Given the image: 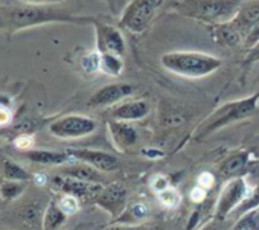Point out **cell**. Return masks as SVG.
<instances>
[{
  "label": "cell",
  "mask_w": 259,
  "mask_h": 230,
  "mask_svg": "<svg viewBox=\"0 0 259 230\" xmlns=\"http://www.w3.org/2000/svg\"><path fill=\"white\" fill-rule=\"evenodd\" d=\"M96 17L78 16L61 5H34L17 4L0 7V32L7 37L48 23H73V25H93Z\"/></svg>",
  "instance_id": "cell-1"
},
{
  "label": "cell",
  "mask_w": 259,
  "mask_h": 230,
  "mask_svg": "<svg viewBox=\"0 0 259 230\" xmlns=\"http://www.w3.org/2000/svg\"><path fill=\"white\" fill-rule=\"evenodd\" d=\"M244 2L245 0H172L171 10L212 26L232 20Z\"/></svg>",
  "instance_id": "cell-2"
},
{
  "label": "cell",
  "mask_w": 259,
  "mask_h": 230,
  "mask_svg": "<svg viewBox=\"0 0 259 230\" xmlns=\"http://www.w3.org/2000/svg\"><path fill=\"white\" fill-rule=\"evenodd\" d=\"M160 64L171 73L185 78H203L223 66V60L203 52L176 51L160 57Z\"/></svg>",
  "instance_id": "cell-3"
},
{
  "label": "cell",
  "mask_w": 259,
  "mask_h": 230,
  "mask_svg": "<svg viewBox=\"0 0 259 230\" xmlns=\"http://www.w3.org/2000/svg\"><path fill=\"white\" fill-rule=\"evenodd\" d=\"M257 102H259V91H256L254 95H251L248 98L230 101V102L218 107L200 125V128L197 131V139L207 137L212 133L221 130L236 121H242V119L253 116L257 110Z\"/></svg>",
  "instance_id": "cell-4"
},
{
  "label": "cell",
  "mask_w": 259,
  "mask_h": 230,
  "mask_svg": "<svg viewBox=\"0 0 259 230\" xmlns=\"http://www.w3.org/2000/svg\"><path fill=\"white\" fill-rule=\"evenodd\" d=\"M163 0H130L119 19V28L133 34H142L151 25Z\"/></svg>",
  "instance_id": "cell-5"
},
{
  "label": "cell",
  "mask_w": 259,
  "mask_h": 230,
  "mask_svg": "<svg viewBox=\"0 0 259 230\" xmlns=\"http://www.w3.org/2000/svg\"><path fill=\"white\" fill-rule=\"evenodd\" d=\"M98 128V122L82 114H67L49 124V133L58 139H79L90 136Z\"/></svg>",
  "instance_id": "cell-6"
},
{
  "label": "cell",
  "mask_w": 259,
  "mask_h": 230,
  "mask_svg": "<svg viewBox=\"0 0 259 230\" xmlns=\"http://www.w3.org/2000/svg\"><path fill=\"white\" fill-rule=\"evenodd\" d=\"M251 191L253 189L248 188L247 181L242 177H235L229 180V183L224 186L218 198L217 212H215L217 219H224L232 210L239 207L250 197Z\"/></svg>",
  "instance_id": "cell-7"
},
{
  "label": "cell",
  "mask_w": 259,
  "mask_h": 230,
  "mask_svg": "<svg viewBox=\"0 0 259 230\" xmlns=\"http://www.w3.org/2000/svg\"><path fill=\"white\" fill-rule=\"evenodd\" d=\"M95 35H96V51L99 54H113L123 57L125 55V40L119 28L99 22H93Z\"/></svg>",
  "instance_id": "cell-8"
},
{
  "label": "cell",
  "mask_w": 259,
  "mask_h": 230,
  "mask_svg": "<svg viewBox=\"0 0 259 230\" xmlns=\"http://www.w3.org/2000/svg\"><path fill=\"white\" fill-rule=\"evenodd\" d=\"M138 91V87L130 82H113L96 90L87 101V105L92 108L99 107H111L117 102L128 99Z\"/></svg>",
  "instance_id": "cell-9"
},
{
  "label": "cell",
  "mask_w": 259,
  "mask_h": 230,
  "mask_svg": "<svg viewBox=\"0 0 259 230\" xmlns=\"http://www.w3.org/2000/svg\"><path fill=\"white\" fill-rule=\"evenodd\" d=\"M52 183L63 194H70V195H75V197L84 198V200H95L102 189L101 183L84 181V180H79V178H75L70 175H64V174L55 175L52 178Z\"/></svg>",
  "instance_id": "cell-10"
},
{
  "label": "cell",
  "mask_w": 259,
  "mask_h": 230,
  "mask_svg": "<svg viewBox=\"0 0 259 230\" xmlns=\"http://www.w3.org/2000/svg\"><path fill=\"white\" fill-rule=\"evenodd\" d=\"M148 113H150V104L145 99H125L122 102L111 105L108 111L111 119L123 121V122L141 121L148 116Z\"/></svg>",
  "instance_id": "cell-11"
},
{
  "label": "cell",
  "mask_w": 259,
  "mask_h": 230,
  "mask_svg": "<svg viewBox=\"0 0 259 230\" xmlns=\"http://www.w3.org/2000/svg\"><path fill=\"white\" fill-rule=\"evenodd\" d=\"M67 153L78 162L87 163L93 168H96L101 172H107V171H113L114 168H117V157L105 153V151H99V150H90V148H75V150H67Z\"/></svg>",
  "instance_id": "cell-12"
},
{
  "label": "cell",
  "mask_w": 259,
  "mask_h": 230,
  "mask_svg": "<svg viewBox=\"0 0 259 230\" xmlns=\"http://www.w3.org/2000/svg\"><path fill=\"white\" fill-rule=\"evenodd\" d=\"M126 191L120 183H110L108 186H102L101 192L95 198L96 204L110 212L113 216H119V213L125 207Z\"/></svg>",
  "instance_id": "cell-13"
},
{
  "label": "cell",
  "mask_w": 259,
  "mask_h": 230,
  "mask_svg": "<svg viewBox=\"0 0 259 230\" xmlns=\"http://www.w3.org/2000/svg\"><path fill=\"white\" fill-rule=\"evenodd\" d=\"M257 22H259V0H245L236 11L235 17L230 20L233 28L242 35L244 41Z\"/></svg>",
  "instance_id": "cell-14"
},
{
  "label": "cell",
  "mask_w": 259,
  "mask_h": 230,
  "mask_svg": "<svg viewBox=\"0 0 259 230\" xmlns=\"http://www.w3.org/2000/svg\"><path fill=\"white\" fill-rule=\"evenodd\" d=\"M108 130H110V136H111L114 145L122 151L135 147L139 139L136 128L130 122L111 119V121H108Z\"/></svg>",
  "instance_id": "cell-15"
},
{
  "label": "cell",
  "mask_w": 259,
  "mask_h": 230,
  "mask_svg": "<svg viewBox=\"0 0 259 230\" xmlns=\"http://www.w3.org/2000/svg\"><path fill=\"white\" fill-rule=\"evenodd\" d=\"M22 156L25 159H28L32 163L37 165H48V166H63L67 165L70 162H73L75 159L67 153H60V151H51V150H28V151H22Z\"/></svg>",
  "instance_id": "cell-16"
},
{
  "label": "cell",
  "mask_w": 259,
  "mask_h": 230,
  "mask_svg": "<svg viewBox=\"0 0 259 230\" xmlns=\"http://www.w3.org/2000/svg\"><path fill=\"white\" fill-rule=\"evenodd\" d=\"M248 160H250V156L248 153H233L232 156H229L220 166V178L223 181H229L235 177H239L245 168L248 166Z\"/></svg>",
  "instance_id": "cell-17"
},
{
  "label": "cell",
  "mask_w": 259,
  "mask_h": 230,
  "mask_svg": "<svg viewBox=\"0 0 259 230\" xmlns=\"http://www.w3.org/2000/svg\"><path fill=\"white\" fill-rule=\"evenodd\" d=\"M209 32L212 34L213 40L226 48H235L238 44H244V38L242 35L233 28V25L229 22L220 23V25H212L209 26Z\"/></svg>",
  "instance_id": "cell-18"
},
{
  "label": "cell",
  "mask_w": 259,
  "mask_h": 230,
  "mask_svg": "<svg viewBox=\"0 0 259 230\" xmlns=\"http://www.w3.org/2000/svg\"><path fill=\"white\" fill-rule=\"evenodd\" d=\"M101 171H98L96 168L87 165V163H67V165H63L61 168V172L60 174H64V175H70V177H75V178H79V180H84V181H95V183H101L102 181V177L99 174Z\"/></svg>",
  "instance_id": "cell-19"
},
{
  "label": "cell",
  "mask_w": 259,
  "mask_h": 230,
  "mask_svg": "<svg viewBox=\"0 0 259 230\" xmlns=\"http://www.w3.org/2000/svg\"><path fill=\"white\" fill-rule=\"evenodd\" d=\"M67 215L60 209L57 201H49L43 216V228L41 230H60V227L66 222Z\"/></svg>",
  "instance_id": "cell-20"
},
{
  "label": "cell",
  "mask_w": 259,
  "mask_h": 230,
  "mask_svg": "<svg viewBox=\"0 0 259 230\" xmlns=\"http://www.w3.org/2000/svg\"><path fill=\"white\" fill-rule=\"evenodd\" d=\"M46 207H43L38 201H32L26 204L22 210V219L32 228H43V216Z\"/></svg>",
  "instance_id": "cell-21"
},
{
  "label": "cell",
  "mask_w": 259,
  "mask_h": 230,
  "mask_svg": "<svg viewBox=\"0 0 259 230\" xmlns=\"http://www.w3.org/2000/svg\"><path fill=\"white\" fill-rule=\"evenodd\" d=\"M125 69L123 57L113 54H101V67L99 70L110 76H119Z\"/></svg>",
  "instance_id": "cell-22"
},
{
  "label": "cell",
  "mask_w": 259,
  "mask_h": 230,
  "mask_svg": "<svg viewBox=\"0 0 259 230\" xmlns=\"http://www.w3.org/2000/svg\"><path fill=\"white\" fill-rule=\"evenodd\" d=\"M4 177L5 180H13V181H31L32 180V174L29 171H26L23 166H20L19 163H16L14 160H5L4 162Z\"/></svg>",
  "instance_id": "cell-23"
},
{
  "label": "cell",
  "mask_w": 259,
  "mask_h": 230,
  "mask_svg": "<svg viewBox=\"0 0 259 230\" xmlns=\"http://www.w3.org/2000/svg\"><path fill=\"white\" fill-rule=\"evenodd\" d=\"M25 181H13V180H5L2 185H0V197L5 201H13L16 198H19L25 189H26Z\"/></svg>",
  "instance_id": "cell-24"
},
{
  "label": "cell",
  "mask_w": 259,
  "mask_h": 230,
  "mask_svg": "<svg viewBox=\"0 0 259 230\" xmlns=\"http://www.w3.org/2000/svg\"><path fill=\"white\" fill-rule=\"evenodd\" d=\"M235 230H259V207L242 213Z\"/></svg>",
  "instance_id": "cell-25"
},
{
  "label": "cell",
  "mask_w": 259,
  "mask_h": 230,
  "mask_svg": "<svg viewBox=\"0 0 259 230\" xmlns=\"http://www.w3.org/2000/svg\"><path fill=\"white\" fill-rule=\"evenodd\" d=\"M57 203H58L60 209H61L67 216L75 215V213L79 210V198H78V197H75V195L64 194V195H63Z\"/></svg>",
  "instance_id": "cell-26"
},
{
  "label": "cell",
  "mask_w": 259,
  "mask_h": 230,
  "mask_svg": "<svg viewBox=\"0 0 259 230\" xmlns=\"http://www.w3.org/2000/svg\"><path fill=\"white\" fill-rule=\"evenodd\" d=\"M81 67L87 73H95L101 67V54L98 51L89 52L81 58Z\"/></svg>",
  "instance_id": "cell-27"
},
{
  "label": "cell",
  "mask_w": 259,
  "mask_h": 230,
  "mask_svg": "<svg viewBox=\"0 0 259 230\" xmlns=\"http://www.w3.org/2000/svg\"><path fill=\"white\" fill-rule=\"evenodd\" d=\"M159 201H160L162 206H165L168 209H174V207H177L182 203V197H180V194L176 189L168 188V189L159 192Z\"/></svg>",
  "instance_id": "cell-28"
},
{
  "label": "cell",
  "mask_w": 259,
  "mask_h": 230,
  "mask_svg": "<svg viewBox=\"0 0 259 230\" xmlns=\"http://www.w3.org/2000/svg\"><path fill=\"white\" fill-rule=\"evenodd\" d=\"M256 207H259V186L256 189H253L250 197L236 209V215L241 216L242 213H245V212H248L251 209H256Z\"/></svg>",
  "instance_id": "cell-29"
},
{
  "label": "cell",
  "mask_w": 259,
  "mask_h": 230,
  "mask_svg": "<svg viewBox=\"0 0 259 230\" xmlns=\"http://www.w3.org/2000/svg\"><path fill=\"white\" fill-rule=\"evenodd\" d=\"M128 215L132 216L133 219H136V221H142V219L148 218L150 209L144 203H135V204H132L128 207Z\"/></svg>",
  "instance_id": "cell-30"
},
{
  "label": "cell",
  "mask_w": 259,
  "mask_h": 230,
  "mask_svg": "<svg viewBox=\"0 0 259 230\" xmlns=\"http://www.w3.org/2000/svg\"><path fill=\"white\" fill-rule=\"evenodd\" d=\"M34 134H28V133H23V134H17L13 141L14 147L20 151H28V150H32L34 148Z\"/></svg>",
  "instance_id": "cell-31"
},
{
  "label": "cell",
  "mask_w": 259,
  "mask_h": 230,
  "mask_svg": "<svg viewBox=\"0 0 259 230\" xmlns=\"http://www.w3.org/2000/svg\"><path fill=\"white\" fill-rule=\"evenodd\" d=\"M257 44H259V22H257L256 26L251 29V32L247 35V38H245V41H244V48L248 49V51H251V49H254Z\"/></svg>",
  "instance_id": "cell-32"
},
{
  "label": "cell",
  "mask_w": 259,
  "mask_h": 230,
  "mask_svg": "<svg viewBox=\"0 0 259 230\" xmlns=\"http://www.w3.org/2000/svg\"><path fill=\"white\" fill-rule=\"evenodd\" d=\"M150 185H151L153 191H156L157 194L169 188V181H168V178L163 177V175H154V177L151 178V183H150Z\"/></svg>",
  "instance_id": "cell-33"
},
{
  "label": "cell",
  "mask_w": 259,
  "mask_h": 230,
  "mask_svg": "<svg viewBox=\"0 0 259 230\" xmlns=\"http://www.w3.org/2000/svg\"><path fill=\"white\" fill-rule=\"evenodd\" d=\"M213 183H215V178H213V175L210 172H206L204 171V172H201L197 177V185L201 186V188H204V189H210L213 186Z\"/></svg>",
  "instance_id": "cell-34"
},
{
  "label": "cell",
  "mask_w": 259,
  "mask_h": 230,
  "mask_svg": "<svg viewBox=\"0 0 259 230\" xmlns=\"http://www.w3.org/2000/svg\"><path fill=\"white\" fill-rule=\"evenodd\" d=\"M206 192H207V189H204V188H201V186H195L192 191H191V200L194 201V203H201L204 198H206Z\"/></svg>",
  "instance_id": "cell-35"
},
{
  "label": "cell",
  "mask_w": 259,
  "mask_h": 230,
  "mask_svg": "<svg viewBox=\"0 0 259 230\" xmlns=\"http://www.w3.org/2000/svg\"><path fill=\"white\" fill-rule=\"evenodd\" d=\"M23 4H34V5H60L66 0H20Z\"/></svg>",
  "instance_id": "cell-36"
},
{
  "label": "cell",
  "mask_w": 259,
  "mask_h": 230,
  "mask_svg": "<svg viewBox=\"0 0 259 230\" xmlns=\"http://www.w3.org/2000/svg\"><path fill=\"white\" fill-rule=\"evenodd\" d=\"M247 64H251V63H256V61H259V48H254V49H251L250 52H248V55L245 57V60H244Z\"/></svg>",
  "instance_id": "cell-37"
},
{
  "label": "cell",
  "mask_w": 259,
  "mask_h": 230,
  "mask_svg": "<svg viewBox=\"0 0 259 230\" xmlns=\"http://www.w3.org/2000/svg\"><path fill=\"white\" fill-rule=\"evenodd\" d=\"M32 180L38 185V186H43V185H46V181H48V177L45 175V174H41V172H38V174H34L32 175Z\"/></svg>",
  "instance_id": "cell-38"
},
{
  "label": "cell",
  "mask_w": 259,
  "mask_h": 230,
  "mask_svg": "<svg viewBox=\"0 0 259 230\" xmlns=\"http://www.w3.org/2000/svg\"><path fill=\"white\" fill-rule=\"evenodd\" d=\"M107 230H139V228H135V227H126V225H113V227H108Z\"/></svg>",
  "instance_id": "cell-39"
},
{
  "label": "cell",
  "mask_w": 259,
  "mask_h": 230,
  "mask_svg": "<svg viewBox=\"0 0 259 230\" xmlns=\"http://www.w3.org/2000/svg\"><path fill=\"white\" fill-rule=\"evenodd\" d=\"M147 156H162V153L160 151H144Z\"/></svg>",
  "instance_id": "cell-40"
},
{
  "label": "cell",
  "mask_w": 259,
  "mask_h": 230,
  "mask_svg": "<svg viewBox=\"0 0 259 230\" xmlns=\"http://www.w3.org/2000/svg\"><path fill=\"white\" fill-rule=\"evenodd\" d=\"M105 2H107V4H108V5H110L111 8H114V4L117 2V0H105Z\"/></svg>",
  "instance_id": "cell-41"
},
{
  "label": "cell",
  "mask_w": 259,
  "mask_h": 230,
  "mask_svg": "<svg viewBox=\"0 0 259 230\" xmlns=\"http://www.w3.org/2000/svg\"><path fill=\"white\" fill-rule=\"evenodd\" d=\"M204 230H218V228H217L215 225H209V227H206Z\"/></svg>",
  "instance_id": "cell-42"
},
{
  "label": "cell",
  "mask_w": 259,
  "mask_h": 230,
  "mask_svg": "<svg viewBox=\"0 0 259 230\" xmlns=\"http://www.w3.org/2000/svg\"><path fill=\"white\" fill-rule=\"evenodd\" d=\"M148 230H160L159 227H151V228H148Z\"/></svg>",
  "instance_id": "cell-43"
},
{
  "label": "cell",
  "mask_w": 259,
  "mask_h": 230,
  "mask_svg": "<svg viewBox=\"0 0 259 230\" xmlns=\"http://www.w3.org/2000/svg\"><path fill=\"white\" fill-rule=\"evenodd\" d=\"M256 48H259V44H257V46H256Z\"/></svg>",
  "instance_id": "cell-44"
}]
</instances>
